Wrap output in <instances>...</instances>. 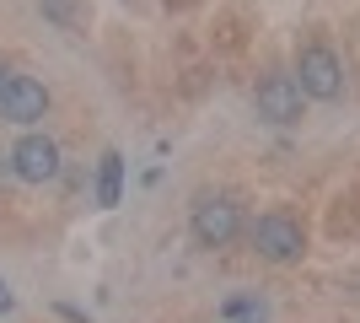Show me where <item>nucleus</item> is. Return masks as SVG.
Returning <instances> with one entry per match:
<instances>
[{
    "instance_id": "f257e3e1",
    "label": "nucleus",
    "mask_w": 360,
    "mask_h": 323,
    "mask_svg": "<svg viewBox=\"0 0 360 323\" xmlns=\"http://www.w3.org/2000/svg\"><path fill=\"white\" fill-rule=\"evenodd\" d=\"M296 87H301V97H312V103L345 97V65H339V54H333L328 44H307L296 54Z\"/></svg>"
},
{
    "instance_id": "f03ea898",
    "label": "nucleus",
    "mask_w": 360,
    "mask_h": 323,
    "mask_svg": "<svg viewBox=\"0 0 360 323\" xmlns=\"http://www.w3.org/2000/svg\"><path fill=\"white\" fill-rule=\"evenodd\" d=\"M253 248H258V259H269V264H296L307 253V232H301L296 215L264 210L253 221Z\"/></svg>"
},
{
    "instance_id": "7ed1b4c3",
    "label": "nucleus",
    "mask_w": 360,
    "mask_h": 323,
    "mask_svg": "<svg viewBox=\"0 0 360 323\" xmlns=\"http://www.w3.org/2000/svg\"><path fill=\"white\" fill-rule=\"evenodd\" d=\"M188 221H194V237L205 248H231L242 232V205L231 194H199Z\"/></svg>"
},
{
    "instance_id": "20e7f679",
    "label": "nucleus",
    "mask_w": 360,
    "mask_h": 323,
    "mask_svg": "<svg viewBox=\"0 0 360 323\" xmlns=\"http://www.w3.org/2000/svg\"><path fill=\"white\" fill-rule=\"evenodd\" d=\"M11 172L16 184H54L60 178V146L49 135H22L11 146Z\"/></svg>"
},
{
    "instance_id": "39448f33",
    "label": "nucleus",
    "mask_w": 360,
    "mask_h": 323,
    "mask_svg": "<svg viewBox=\"0 0 360 323\" xmlns=\"http://www.w3.org/2000/svg\"><path fill=\"white\" fill-rule=\"evenodd\" d=\"M49 113V87L38 76H11L6 81V92H0V119L6 124H38Z\"/></svg>"
},
{
    "instance_id": "423d86ee",
    "label": "nucleus",
    "mask_w": 360,
    "mask_h": 323,
    "mask_svg": "<svg viewBox=\"0 0 360 323\" xmlns=\"http://www.w3.org/2000/svg\"><path fill=\"white\" fill-rule=\"evenodd\" d=\"M253 103L269 124H301V103H307V97H301L296 76H264Z\"/></svg>"
},
{
    "instance_id": "0eeeda50",
    "label": "nucleus",
    "mask_w": 360,
    "mask_h": 323,
    "mask_svg": "<svg viewBox=\"0 0 360 323\" xmlns=\"http://www.w3.org/2000/svg\"><path fill=\"white\" fill-rule=\"evenodd\" d=\"M119 200H124V156L119 151H103V156H97V205L113 210Z\"/></svg>"
},
{
    "instance_id": "6e6552de",
    "label": "nucleus",
    "mask_w": 360,
    "mask_h": 323,
    "mask_svg": "<svg viewBox=\"0 0 360 323\" xmlns=\"http://www.w3.org/2000/svg\"><path fill=\"white\" fill-rule=\"evenodd\" d=\"M269 308L258 302V291H242V296H226L221 302V323H264Z\"/></svg>"
},
{
    "instance_id": "1a4fd4ad",
    "label": "nucleus",
    "mask_w": 360,
    "mask_h": 323,
    "mask_svg": "<svg viewBox=\"0 0 360 323\" xmlns=\"http://www.w3.org/2000/svg\"><path fill=\"white\" fill-rule=\"evenodd\" d=\"M44 16H49V22H60V27H70V32L86 22V11H81L75 0H44Z\"/></svg>"
},
{
    "instance_id": "9d476101",
    "label": "nucleus",
    "mask_w": 360,
    "mask_h": 323,
    "mask_svg": "<svg viewBox=\"0 0 360 323\" xmlns=\"http://www.w3.org/2000/svg\"><path fill=\"white\" fill-rule=\"evenodd\" d=\"M6 312H16V296H11V286L0 280V318H6Z\"/></svg>"
},
{
    "instance_id": "9b49d317",
    "label": "nucleus",
    "mask_w": 360,
    "mask_h": 323,
    "mask_svg": "<svg viewBox=\"0 0 360 323\" xmlns=\"http://www.w3.org/2000/svg\"><path fill=\"white\" fill-rule=\"evenodd\" d=\"M11 178H16V172H11V151H6V156H0V184H11Z\"/></svg>"
},
{
    "instance_id": "f8f14e48",
    "label": "nucleus",
    "mask_w": 360,
    "mask_h": 323,
    "mask_svg": "<svg viewBox=\"0 0 360 323\" xmlns=\"http://www.w3.org/2000/svg\"><path fill=\"white\" fill-rule=\"evenodd\" d=\"M6 81H11V70H6V65H0V92H6Z\"/></svg>"
}]
</instances>
